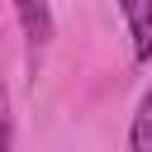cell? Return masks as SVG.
I'll list each match as a JSON object with an SVG mask.
<instances>
[{"label":"cell","instance_id":"3957f363","mask_svg":"<svg viewBox=\"0 0 152 152\" xmlns=\"http://www.w3.org/2000/svg\"><path fill=\"white\" fill-rule=\"evenodd\" d=\"M128 147H133V152H152V86H147V95H142V104H138V114H133Z\"/></svg>","mask_w":152,"mask_h":152},{"label":"cell","instance_id":"6da1fadb","mask_svg":"<svg viewBox=\"0 0 152 152\" xmlns=\"http://www.w3.org/2000/svg\"><path fill=\"white\" fill-rule=\"evenodd\" d=\"M128 38H133V62H152V0H119Z\"/></svg>","mask_w":152,"mask_h":152},{"label":"cell","instance_id":"7a4b0ae2","mask_svg":"<svg viewBox=\"0 0 152 152\" xmlns=\"http://www.w3.org/2000/svg\"><path fill=\"white\" fill-rule=\"evenodd\" d=\"M14 10H19V24H24V38L33 48H48L52 43V28H57L48 0H14Z\"/></svg>","mask_w":152,"mask_h":152},{"label":"cell","instance_id":"277c9868","mask_svg":"<svg viewBox=\"0 0 152 152\" xmlns=\"http://www.w3.org/2000/svg\"><path fill=\"white\" fill-rule=\"evenodd\" d=\"M0 152H10V109L0 104Z\"/></svg>","mask_w":152,"mask_h":152}]
</instances>
